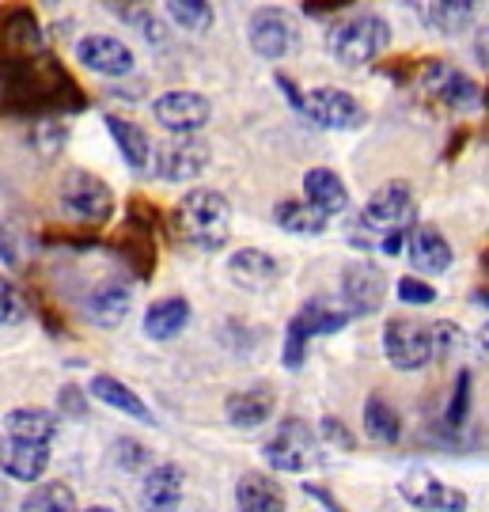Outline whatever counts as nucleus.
<instances>
[{
    "mask_svg": "<svg viewBox=\"0 0 489 512\" xmlns=\"http://www.w3.org/2000/svg\"><path fill=\"white\" fill-rule=\"evenodd\" d=\"M80 103L84 99L76 92L73 76L46 50H35V54L0 50V110L38 114V110H65Z\"/></svg>",
    "mask_w": 489,
    "mask_h": 512,
    "instance_id": "f257e3e1",
    "label": "nucleus"
},
{
    "mask_svg": "<svg viewBox=\"0 0 489 512\" xmlns=\"http://www.w3.org/2000/svg\"><path fill=\"white\" fill-rule=\"evenodd\" d=\"M417 220V205L414 194L406 183H387L380 186L368 205L361 209V217L349 224V236L357 247H376L383 255H399L402 251V236L406 228Z\"/></svg>",
    "mask_w": 489,
    "mask_h": 512,
    "instance_id": "f03ea898",
    "label": "nucleus"
},
{
    "mask_svg": "<svg viewBox=\"0 0 489 512\" xmlns=\"http://www.w3.org/2000/svg\"><path fill=\"white\" fill-rule=\"evenodd\" d=\"M171 228L179 243L194 247V251H220L232 232V205L220 190H190L182 194L175 209H171Z\"/></svg>",
    "mask_w": 489,
    "mask_h": 512,
    "instance_id": "7ed1b4c3",
    "label": "nucleus"
},
{
    "mask_svg": "<svg viewBox=\"0 0 489 512\" xmlns=\"http://www.w3.org/2000/svg\"><path fill=\"white\" fill-rule=\"evenodd\" d=\"M387 46H391V27H387V19L372 16V12L342 19L326 35V54L334 57V61H342V65H349V69L376 61Z\"/></svg>",
    "mask_w": 489,
    "mask_h": 512,
    "instance_id": "20e7f679",
    "label": "nucleus"
},
{
    "mask_svg": "<svg viewBox=\"0 0 489 512\" xmlns=\"http://www.w3.org/2000/svg\"><path fill=\"white\" fill-rule=\"evenodd\" d=\"M383 353L387 361L402 372H417L429 361H436L433 349V323H421L410 315H395L387 327H383Z\"/></svg>",
    "mask_w": 489,
    "mask_h": 512,
    "instance_id": "39448f33",
    "label": "nucleus"
},
{
    "mask_svg": "<svg viewBox=\"0 0 489 512\" xmlns=\"http://www.w3.org/2000/svg\"><path fill=\"white\" fill-rule=\"evenodd\" d=\"M262 456H266V463H270L273 471L304 475V471H311V467L323 459V452H319V437L311 433L308 425L289 418V421H281V425H277V433L266 440Z\"/></svg>",
    "mask_w": 489,
    "mask_h": 512,
    "instance_id": "423d86ee",
    "label": "nucleus"
},
{
    "mask_svg": "<svg viewBox=\"0 0 489 512\" xmlns=\"http://www.w3.org/2000/svg\"><path fill=\"white\" fill-rule=\"evenodd\" d=\"M57 198L61 205L73 213L76 220H88V224H107L114 217V194L103 179H95L88 171H65L61 186H57Z\"/></svg>",
    "mask_w": 489,
    "mask_h": 512,
    "instance_id": "0eeeda50",
    "label": "nucleus"
},
{
    "mask_svg": "<svg viewBox=\"0 0 489 512\" xmlns=\"http://www.w3.org/2000/svg\"><path fill=\"white\" fill-rule=\"evenodd\" d=\"M247 38H251V50L266 61H281L296 50L300 42V23L292 12L285 8H258L251 16V27H247Z\"/></svg>",
    "mask_w": 489,
    "mask_h": 512,
    "instance_id": "6e6552de",
    "label": "nucleus"
},
{
    "mask_svg": "<svg viewBox=\"0 0 489 512\" xmlns=\"http://www.w3.org/2000/svg\"><path fill=\"white\" fill-rule=\"evenodd\" d=\"M213 152L205 141L190 137V133H175V141H163L160 148H152V167L156 175L167 183H182V179H198L209 167Z\"/></svg>",
    "mask_w": 489,
    "mask_h": 512,
    "instance_id": "1a4fd4ad",
    "label": "nucleus"
},
{
    "mask_svg": "<svg viewBox=\"0 0 489 512\" xmlns=\"http://www.w3.org/2000/svg\"><path fill=\"white\" fill-rule=\"evenodd\" d=\"M300 114H308L315 126L323 129H357L364 126V107L342 88H315V92L296 99Z\"/></svg>",
    "mask_w": 489,
    "mask_h": 512,
    "instance_id": "9d476101",
    "label": "nucleus"
},
{
    "mask_svg": "<svg viewBox=\"0 0 489 512\" xmlns=\"http://www.w3.org/2000/svg\"><path fill=\"white\" fill-rule=\"evenodd\" d=\"M421 92L433 95L436 103H444V107H452V110H471L482 103V92H478V84H474L471 76L452 69V65H444V61L425 65V73H421Z\"/></svg>",
    "mask_w": 489,
    "mask_h": 512,
    "instance_id": "9b49d317",
    "label": "nucleus"
},
{
    "mask_svg": "<svg viewBox=\"0 0 489 512\" xmlns=\"http://www.w3.org/2000/svg\"><path fill=\"white\" fill-rule=\"evenodd\" d=\"M387 296V281L372 262H349L342 270V300L349 315H376Z\"/></svg>",
    "mask_w": 489,
    "mask_h": 512,
    "instance_id": "f8f14e48",
    "label": "nucleus"
},
{
    "mask_svg": "<svg viewBox=\"0 0 489 512\" xmlns=\"http://www.w3.org/2000/svg\"><path fill=\"white\" fill-rule=\"evenodd\" d=\"M399 494L406 505H414V509H433V512H459L471 505L463 490L444 486V482L436 475H429V471H406V478L399 482Z\"/></svg>",
    "mask_w": 489,
    "mask_h": 512,
    "instance_id": "ddd939ff",
    "label": "nucleus"
},
{
    "mask_svg": "<svg viewBox=\"0 0 489 512\" xmlns=\"http://www.w3.org/2000/svg\"><path fill=\"white\" fill-rule=\"evenodd\" d=\"M152 114L171 133H198L213 118V103L198 92H167L152 103Z\"/></svg>",
    "mask_w": 489,
    "mask_h": 512,
    "instance_id": "4468645a",
    "label": "nucleus"
},
{
    "mask_svg": "<svg viewBox=\"0 0 489 512\" xmlns=\"http://www.w3.org/2000/svg\"><path fill=\"white\" fill-rule=\"evenodd\" d=\"M50 467V440H23L4 433L0 437V475L16 482H35Z\"/></svg>",
    "mask_w": 489,
    "mask_h": 512,
    "instance_id": "2eb2a0df",
    "label": "nucleus"
},
{
    "mask_svg": "<svg viewBox=\"0 0 489 512\" xmlns=\"http://www.w3.org/2000/svg\"><path fill=\"white\" fill-rule=\"evenodd\" d=\"M152 224H156V220L145 217L141 198H137L133 209H129V232L122 236V243H118V251H122V258H126V266L137 277L156 274V239H152Z\"/></svg>",
    "mask_w": 489,
    "mask_h": 512,
    "instance_id": "dca6fc26",
    "label": "nucleus"
},
{
    "mask_svg": "<svg viewBox=\"0 0 489 512\" xmlns=\"http://www.w3.org/2000/svg\"><path fill=\"white\" fill-rule=\"evenodd\" d=\"M76 57H80V65H88L91 73L99 76L133 73V50L110 35H84L76 42Z\"/></svg>",
    "mask_w": 489,
    "mask_h": 512,
    "instance_id": "f3484780",
    "label": "nucleus"
},
{
    "mask_svg": "<svg viewBox=\"0 0 489 512\" xmlns=\"http://www.w3.org/2000/svg\"><path fill=\"white\" fill-rule=\"evenodd\" d=\"M129 308H133V293H129V285H122L118 277L99 281L88 293V319L103 330L122 327V319L129 315Z\"/></svg>",
    "mask_w": 489,
    "mask_h": 512,
    "instance_id": "a211bd4d",
    "label": "nucleus"
},
{
    "mask_svg": "<svg viewBox=\"0 0 489 512\" xmlns=\"http://www.w3.org/2000/svg\"><path fill=\"white\" fill-rule=\"evenodd\" d=\"M0 50H19V54H35V50H46L42 42V27L31 8L23 4H12L4 16H0Z\"/></svg>",
    "mask_w": 489,
    "mask_h": 512,
    "instance_id": "6ab92c4d",
    "label": "nucleus"
},
{
    "mask_svg": "<svg viewBox=\"0 0 489 512\" xmlns=\"http://www.w3.org/2000/svg\"><path fill=\"white\" fill-rule=\"evenodd\" d=\"M273 406H277V395L270 387H247L239 395H228L224 403V418L232 421L236 429H258L273 418Z\"/></svg>",
    "mask_w": 489,
    "mask_h": 512,
    "instance_id": "aec40b11",
    "label": "nucleus"
},
{
    "mask_svg": "<svg viewBox=\"0 0 489 512\" xmlns=\"http://www.w3.org/2000/svg\"><path fill=\"white\" fill-rule=\"evenodd\" d=\"M228 277L236 281L239 289H270L273 281L281 277V266H277V258H270L266 251H236V255L228 258Z\"/></svg>",
    "mask_w": 489,
    "mask_h": 512,
    "instance_id": "412c9836",
    "label": "nucleus"
},
{
    "mask_svg": "<svg viewBox=\"0 0 489 512\" xmlns=\"http://www.w3.org/2000/svg\"><path fill=\"white\" fill-rule=\"evenodd\" d=\"M190 323V300L186 296H163L145 311V334L152 342H171L179 338Z\"/></svg>",
    "mask_w": 489,
    "mask_h": 512,
    "instance_id": "4be33fe9",
    "label": "nucleus"
},
{
    "mask_svg": "<svg viewBox=\"0 0 489 512\" xmlns=\"http://www.w3.org/2000/svg\"><path fill=\"white\" fill-rule=\"evenodd\" d=\"M88 391H91V399H99V403H107L110 410H122L126 418H133V421H145V425H152V410L145 406V399L141 395H133V387H126L122 380H114V376H91V384H88Z\"/></svg>",
    "mask_w": 489,
    "mask_h": 512,
    "instance_id": "5701e85b",
    "label": "nucleus"
},
{
    "mask_svg": "<svg viewBox=\"0 0 489 512\" xmlns=\"http://www.w3.org/2000/svg\"><path fill=\"white\" fill-rule=\"evenodd\" d=\"M182 467L179 463H156L152 471H145L141 482V501L148 509H175L182 501Z\"/></svg>",
    "mask_w": 489,
    "mask_h": 512,
    "instance_id": "b1692460",
    "label": "nucleus"
},
{
    "mask_svg": "<svg viewBox=\"0 0 489 512\" xmlns=\"http://www.w3.org/2000/svg\"><path fill=\"white\" fill-rule=\"evenodd\" d=\"M304 198H308L315 209H323L326 217L349 209V190H345V183L330 167H311L308 175H304Z\"/></svg>",
    "mask_w": 489,
    "mask_h": 512,
    "instance_id": "393cba45",
    "label": "nucleus"
},
{
    "mask_svg": "<svg viewBox=\"0 0 489 512\" xmlns=\"http://www.w3.org/2000/svg\"><path fill=\"white\" fill-rule=\"evenodd\" d=\"M410 262L421 274H444L452 266V243L440 236L433 224L414 228V236H410Z\"/></svg>",
    "mask_w": 489,
    "mask_h": 512,
    "instance_id": "a878e982",
    "label": "nucleus"
},
{
    "mask_svg": "<svg viewBox=\"0 0 489 512\" xmlns=\"http://www.w3.org/2000/svg\"><path fill=\"white\" fill-rule=\"evenodd\" d=\"M349 319H353L349 308H338V304L326 300V296H311L308 304L292 315V327H300L308 338H315V334H338Z\"/></svg>",
    "mask_w": 489,
    "mask_h": 512,
    "instance_id": "bb28decb",
    "label": "nucleus"
},
{
    "mask_svg": "<svg viewBox=\"0 0 489 512\" xmlns=\"http://www.w3.org/2000/svg\"><path fill=\"white\" fill-rule=\"evenodd\" d=\"M107 129L110 137H114V145H118V152H122V160L133 171H145L152 164V141H148L145 129L133 126L129 118H118V114H107Z\"/></svg>",
    "mask_w": 489,
    "mask_h": 512,
    "instance_id": "cd10ccee",
    "label": "nucleus"
},
{
    "mask_svg": "<svg viewBox=\"0 0 489 512\" xmlns=\"http://www.w3.org/2000/svg\"><path fill=\"white\" fill-rule=\"evenodd\" d=\"M236 505L247 512H281L285 490L266 475H243L236 482Z\"/></svg>",
    "mask_w": 489,
    "mask_h": 512,
    "instance_id": "c85d7f7f",
    "label": "nucleus"
},
{
    "mask_svg": "<svg viewBox=\"0 0 489 512\" xmlns=\"http://www.w3.org/2000/svg\"><path fill=\"white\" fill-rule=\"evenodd\" d=\"M4 433L23 440H54L57 437V414L46 406H16L4 418Z\"/></svg>",
    "mask_w": 489,
    "mask_h": 512,
    "instance_id": "c756f323",
    "label": "nucleus"
},
{
    "mask_svg": "<svg viewBox=\"0 0 489 512\" xmlns=\"http://www.w3.org/2000/svg\"><path fill=\"white\" fill-rule=\"evenodd\" d=\"M482 12V0H429V23L440 35H463Z\"/></svg>",
    "mask_w": 489,
    "mask_h": 512,
    "instance_id": "7c9ffc66",
    "label": "nucleus"
},
{
    "mask_svg": "<svg viewBox=\"0 0 489 512\" xmlns=\"http://www.w3.org/2000/svg\"><path fill=\"white\" fill-rule=\"evenodd\" d=\"M273 220H277V228L281 232H289V236H323L326 232V213L323 209H315V205H304V202H281L273 209Z\"/></svg>",
    "mask_w": 489,
    "mask_h": 512,
    "instance_id": "2f4dec72",
    "label": "nucleus"
},
{
    "mask_svg": "<svg viewBox=\"0 0 489 512\" xmlns=\"http://www.w3.org/2000/svg\"><path fill=\"white\" fill-rule=\"evenodd\" d=\"M364 433L372 440H380V444H395L402 437V418L399 410L380 399V395H372L368 403H364Z\"/></svg>",
    "mask_w": 489,
    "mask_h": 512,
    "instance_id": "473e14b6",
    "label": "nucleus"
},
{
    "mask_svg": "<svg viewBox=\"0 0 489 512\" xmlns=\"http://www.w3.org/2000/svg\"><path fill=\"white\" fill-rule=\"evenodd\" d=\"M167 16L179 23L182 31H209L213 27V0H163Z\"/></svg>",
    "mask_w": 489,
    "mask_h": 512,
    "instance_id": "72a5a7b5",
    "label": "nucleus"
},
{
    "mask_svg": "<svg viewBox=\"0 0 489 512\" xmlns=\"http://www.w3.org/2000/svg\"><path fill=\"white\" fill-rule=\"evenodd\" d=\"M23 509L27 512H73L76 494L65 482H42L38 490H31V494L23 497Z\"/></svg>",
    "mask_w": 489,
    "mask_h": 512,
    "instance_id": "f704fd0d",
    "label": "nucleus"
},
{
    "mask_svg": "<svg viewBox=\"0 0 489 512\" xmlns=\"http://www.w3.org/2000/svg\"><path fill=\"white\" fill-rule=\"evenodd\" d=\"M31 315V304L12 277L0 274V327H19Z\"/></svg>",
    "mask_w": 489,
    "mask_h": 512,
    "instance_id": "c9c22d12",
    "label": "nucleus"
},
{
    "mask_svg": "<svg viewBox=\"0 0 489 512\" xmlns=\"http://www.w3.org/2000/svg\"><path fill=\"white\" fill-rule=\"evenodd\" d=\"M467 414H471V372L463 368V372H459V380H455L452 403H448V414H444V418H448V425L459 429V425L467 421Z\"/></svg>",
    "mask_w": 489,
    "mask_h": 512,
    "instance_id": "e433bc0d",
    "label": "nucleus"
},
{
    "mask_svg": "<svg viewBox=\"0 0 489 512\" xmlns=\"http://www.w3.org/2000/svg\"><path fill=\"white\" fill-rule=\"evenodd\" d=\"M23 247H27V236L16 232L8 220H0V262L4 266H23Z\"/></svg>",
    "mask_w": 489,
    "mask_h": 512,
    "instance_id": "4c0bfd02",
    "label": "nucleus"
},
{
    "mask_svg": "<svg viewBox=\"0 0 489 512\" xmlns=\"http://www.w3.org/2000/svg\"><path fill=\"white\" fill-rule=\"evenodd\" d=\"M399 300L425 308V304H433V300H436V289H433V285H425V281H417V277H402V281H399Z\"/></svg>",
    "mask_w": 489,
    "mask_h": 512,
    "instance_id": "58836bf2",
    "label": "nucleus"
},
{
    "mask_svg": "<svg viewBox=\"0 0 489 512\" xmlns=\"http://www.w3.org/2000/svg\"><path fill=\"white\" fill-rule=\"evenodd\" d=\"M304 353H308V334L289 323V338H285V368L304 365Z\"/></svg>",
    "mask_w": 489,
    "mask_h": 512,
    "instance_id": "ea45409f",
    "label": "nucleus"
},
{
    "mask_svg": "<svg viewBox=\"0 0 489 512\" xmlns=\"http://www.w3.org/2000/svg\"><path fill=\"white\" fill-rule=\"evenodd\" d=\"M455 346H459V330H455V323H433V349H436V357H448Z\"/></svg>",
    "mask_w": 489,
    "mask_h": 512,
    "instance_id": "a19ab883",
    "label": "nucleus"
},
{
    "mask_svg": "<svg viewBox=\"0 0 489 512\" xmlns=\"http://www.w3.org/2000/svg\"><path fill=\"white\" fill-rule=\"evenodd\" d=\"M323 437L330 440V444L338 440V448H345V452L353 448V433H349V429H345V425H342L338 418H326V421H323Z\"/></svg>",
    "mask_w": 489,
    "mask_h": 512,
    "instance_id": "79ce46f5",
    "label": "nucleus"
},
{
    "mask_svg": "<svg viewBox=\"0 0 489 512\" xmlns=\"http://www.w3.org/2000/svg\"><path fill=\"white\" fill-rule=\"evenodd\" d=\"M118 448H122V452H118V463H126V467H137V463L145 459V448H141L137 440H122Z\"/></svg>",
    "mask_w": 489,
    "mask_h": 512,
    "instance_id": "37998d69",
    "label": "nucleus"
},
{
    "mask_svg": "<svg viewBox=\"0 0 489 512\" xmlns=\"http://www.w3.org/2000/svg\"><path fill=\"white\" fill-rule=\"evenodd\" d=\"M474 57H478V65L489 69V23H482L478 35H474Z\"/></svg>",
    "mask_w": 489,
    "mask_h": 512,
    "instance_id": "c03bdc74",
    "label": "nucleus"
},
{
    "mask_svg": "<svg viewBox=\"0 0 489 512\" xmlns=\"http://www.w3.org/2000/svg\"><path fill=\"white\" fill-rule=\"evenodd\" d=\"M478 346H482V353L489 357V323L482 330H478Z\"/></svg>",
    "mask_w": 489,
    "mask_h": 512,
    "instance_id": "a18cd8bd",
    "label": "nucleus"
},
{
    "mask_svg": "<svg viewBox=\"0 0 489 512\" xmlns=\"http://www.w3.org/2000/svg\"><path fill=\"white\" fill-rule=\"evenodd\" d=\"M478 304H486L489 308V293H478Z\"/></svg>",
    "mask_w": 489,
    "mask_h": 512,
    "instance_id": "49530a36",
    "label": "nucleus"
},
{
    "mask_svg": "<svg viewBox=\"0 0 489 512\" xmlns=\"http://www.w3.org/2000/svg\"><path fill=\"white\" fill-rule=\"evenodd\" d=\"M482 266H486V270H489V255H482Z\"/></svg>",
    "mask_w": 489,
    "mask_h": 512,
    "instance_id": "de8ad7c7",
    "label": "nucleus"
},
{
    "mask_svg": "<svg viewBox=\"0 0 489 512\" xmlns=\"http://www.w3.org/2000/svg\"><path fill=\"white\" fill-rule=\"evenodd\" d=\"M0 505H4V486H0Z\"/></svg>",
    "mask_w": 489,
    "mask_h": 512,
    "instance_id": "09e8293b",
    "label": "nucleus"
},
{
    "mask_svg": "<svg viewBox=\"0 0 489 512\" xmlns=\"http://www.w3.org/2000/svg\"><path fill=\"white\" fill-rule=\"evenodd\" d=\"M486 103H489V92H486Z\"/></svg>",
    "mask_w": 489,
    "mask_h": 512,
    "instance_id": "8fccbe9b",
    "label": "nucleus"
}]
</instances>
